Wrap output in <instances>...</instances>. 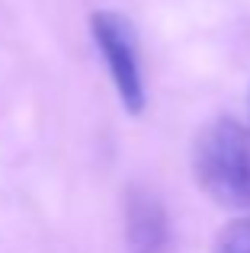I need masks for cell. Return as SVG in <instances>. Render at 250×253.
<instances>
[{
  "instance_id": "obj_1",
  "label": "cell",
  "mask_w": 250,
  "mask_h": 253,
  "mask_svg": "<svg viewBox=\"0 0 250 253\" xmlns=\"http://www.w3.org/2000/svg\"><path fill=\"white\" fill-rule=\"evenodd\" d=\"M196 186L215 205L250 211V128L234 116H218L193 141Z\"/></svg>"
},
{
  "instance_id": "obj_2",
  "label": "cell",
  "mask_w": 250,
  "mask_h": 253,
  "mask_svg": "<svg viewBox=\"0 0 250 253\" xmlns=\"http://www.w3.org/2000/svg\"><path fill=\"white\" fill-rule=\"evenodd\" d=\"M90 32H93V42L106 61L116 90H119L122 106L131 116H138L148 103V93H144V68L135 26L128 23V16L116 10H96L90 16Z\"/></svg>"
},
{
  "instance_id": "obj_3",
  "label": "cell",
  "mask_w": 250,
  "mask_h": 253,
  "mask_svg": "<svg viewBox=\"0 0 250 253\" xmlns=\"http://www.w3.org/2000/svg\"><path fill=\"white\" fill-rule=\"evenodd\" d=\"M125 244L128 253H167L170 224L154 192L131 186L125 196Z\"/></svg>"
},
{
  "instance_id": "obj_4",
  "label": "cell",
  "mask_w": 250,
  "mask_h": 253,
  "mask_svg": "<svg viewBox=\"0 0 250 253\" xmlns=\"http://www.w3.org/2000/svg\"><path fill=\"white\" fill-rule=\"evenodd\" d=\"M215 253H250V215L225 224L215 241Z\"/></svg>"
}]
</instances>
